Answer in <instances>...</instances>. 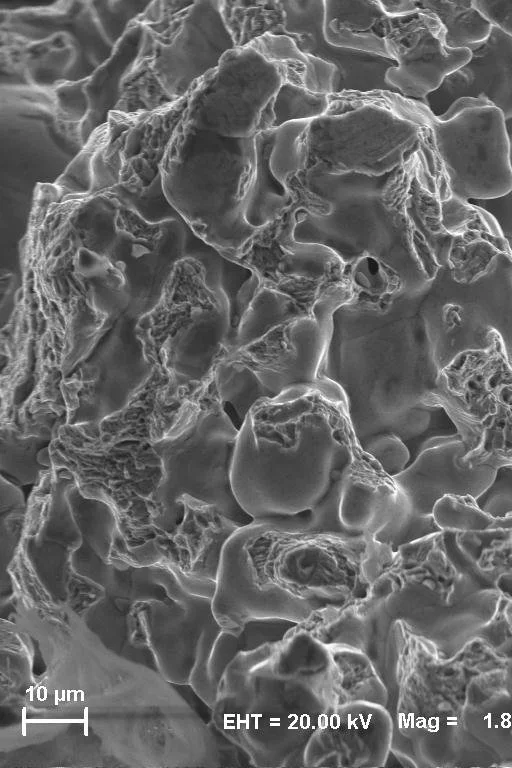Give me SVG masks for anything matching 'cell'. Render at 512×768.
Masks as SVG:
<instances>
[{"instance_id":"cell-27","label":"cell","mask_w":512,"mask_h":768,"mask_svg":"<svg viewBox=\"0 0 512 768\" xmlns=\"http://www.w3.org/2000/svg\"><path fill=\"white\" fill-rule=\"evenodd\" d=\"M310 122H291L274 129L270 166L275 177L287 185L290 177L306 168V131Z\"/></svg>"},{"instance_id":"cell-25","label":"cell","mask_w":512,"mask_h":768,"mask_svg":"<svg viewBox=\"0 0 512 768\" xmlns=\"http://www.w3.org/2000/svg\"><path fill=\"white\" fill-rule=\"evenodd\" d=\"M48 435L18 438L13 432L2 431L1 475L8 474L15 484H29L38 479L41 466L37 462L38 451L49 442Z\"/></svg>"},{"instance_id":"cell-2","label":"cell","mask_w":512,"mask_h":768,"mask_svg":"<svg viewBox=\"0 0 512 768\" xmlns=\"http://www.w3.org/2000/svg\"><path fill=\"white\" fill-rule=\"evenodd\" d=\"M394 554L365 535L253 522L224 544L213 612L233 634L261 618L310 629L363 599Z\"/></svg>"},{"instance_id":"cell-24","label":"cell","mask_w":512,"mask_h":768,"mask_svg":"<svg viewBox=\"0 0 512 768\" xmlns=\"http://www.w3.org/2000/svg\"><path fill=\"white\" fill-rule=\"evenodd\" d=\"M330 107V96L311 92L301 85L283 81L278 88L271 109V129L291 122H311L324 116Z\"/></svg>"},{"instance_id":"cell-28","label":"cell","mask_w":512,"mask_h":768,"mask_svg":"<svg viewBox=\"0 0 512 768\" xmlns=\"http://www.w3.org/2000/svg\"><path fill=\"white\" fill-rule=\"evenodd\" d=\"M249 47L257 51L268 62L283 69L284 80L302 85L307 64V54L287 34L267 33L252 41Z\"/></svg>"},{"instance_id":"cell-32","label":"cell","mask_w":512,"mask_h":768,"mask_svg":"<svg viewBox=\"0 0 512 768\" xmlns=\"http://www.w3.org/2000/svg\"><path fill=\"white\" fill-rule=\"evenodd\" d=\"M512 165V147H511ZM489 212L499 224L508 242H512V189L502 197L491 200H468Z\"/></svg>"},{"instance_id":"cell-8","label":"cell","mask_w":512,"mask_h":768,"mask_svg":"<svg viewBox=\"0 0 512 768\" xmlns=\"http://www.w3.org/2000/svg\"><path fill=\"white\" fill-rule=\"evenodd\" d=\"M188 412L180 432L154 444L163 471L153 494L154 521L163 529H173L182 514L179 500L188 496L239 528L252 524L253 518L236 498L231 479L240 429L225 410L215 385L212 398Z\"/></svg>"},{"instance_id":"cell-10","label":"cell","mask_w":512,"mask_h":768,"mask_svg":"<svg viewBox=\"0 0 512 768\" xmlns=\"http://www.w3.org/2000/svg\"><path fill=\"white\" fill-rule=\"evenodd\" d=\"M197 264L192 258L177 261L158 301L136 327L146 362L160 361L180 383L207 381L214 370V345L208 341L215 305Z\"/></svg>"},{"instance_id":"cell-11","label":"cell","mask_w":512,"mask_h":768,"mask_svg":"<svg viewBox=\"0 0 512 768\" xmlns=\"http://www.w3.org/2000/svg\"><path fill=\"white\" fill-rule=\"evenodd\" d=\"M425 291L421 314L440 371L464 351L487 348L492 329L512 358V255L472 284L454 282L442 267Z\"/></svg>"},{"instance_id":"cell-14","label":"cell","mask_w":512,"mask_h":768,"mask_svg":"<svg viewBox=\"0 0 512 768\" xmlns=\"http://www.w3.org/2000/svg\"><path fill=\"white\" fill-rule=\"evenodd\" d=\"M186 105L187 96L152 111L109 114L103 157L129 193L147 197L163 191L161 164Z\"/></svg>"},{"instance_id":"cell-23","label":"cell","mask_w":512,"mask_h":768,"mask_svg":"<svg viewBox=\"0 0 512 768\" xmlns=\"http://www.w3.org/2000/svg\"><path fill=\"white\" fill-rule=\"evenodd\" d=\"M220 6L237 47L248 46L267 33L284 32L281 1H220Z\"/></svg>"},{"instance_id":"cell-30","label":"cell","mask_w":512,"mask_h":768,"mask_svg":"<svg viewBox=\"0 0 512 768\" xmlns=\"http://www.w3.org/2000/svg\"><path fill=\"white\" fill-rule=\"evenodd\" d=\"M324 35L334 46L389 57L385 39L377 34H355L345 29L324 27Z\"/></svg>"},{"instance_id":"cell-19","label":"cell","mask_w":512,"mask_h":768,"mask_svg":"<svg viewBox=\"0 0 512 768\" xmlns=\"http://www.w3.org/2000/svg\"><path fill=\"white\" fill-rule=\"evenodd\" d=\"M469 60L450 73L422 102L435 116L458 100L484 98L505 118L512 116V37L492 27L489 37L470 50Z\"/></svg>"},{"instance_id":"cell-16","label":"cell","mask_w":512,"mask_h":768,"mask_svg":"<svg viewBox=\"0 0 512 768\" xmlns=\"http://www.w3.org/2000/svg\"><path fill=\"white\" fill-rule=\"evenodd\" d=\"M393 724L383 705L356 701L335 704L305 751V767H385Z\"/></svg>"},{"instance_id":"cell-29","label":"cell","mask_w":512,"mask_h":768,"mask_svg":"<svg viewBox=\"0 0 512 768\" xmlns=\"http://www.w3.org/2000/svg\"><path fill=\"white\" fill-rule=\"evenodd\" d=\"M361 446L392 477L401 473L411 464V454L408 447L394 434L373 436L364 441Z\"/></svg>"},{"instance_id":"cell-15","label":"cell","mask_w":512,"mask_h":768,"mask_svg":"<svg viewBox=\"0 0 512 768\" xmlns=\"http://www.w3.org/2000/svg\"><path fill=\"white\" fill-rule=\"evenodd\" d=\"M381 37L385 39L389 57L396 62V66L386 72L385 80L412 100L421 101L435 91L471 56L468 49L449 48L438 18L420 8L408 15L388 17Z\"/></svg>"},{"instance_id":"cell-34","label":"cell","mask_w":512,"mask_h":768,"mask_svg":"<svg viewBox=\"0 0 512 768\" xmlns=\"http://www.w3.org/2000/svg\"><path fill=\"white\" fill-rule=\"evenodd\" d=\"M384 13L389 18L400 17L416 12L419 8L416 1L396 0V1H379Z\"/></svg>"},{"instance_id":"cell-36","label":"cell","mask_w":512,"mask_h":768,"mask_svg":"<svg viewBox=\"0 0 512 768\" xmlns=\"http://www.w3.org/2000/svg\"><path fill=\"white\" fill-rule=\"evenodd\" d=\"M510 250L512 252V242H509Z\"/></svg>"},{"instance_id":"cell-4","label":"cell","mask_w":512,"mask_h":768,"mask_svg":"<svg viewBox=\"0 0 512 768\" xmlns=\"http://www.w3.org/2000/svg\"><path fill=\"white\" fill-rule=\"evenodd\" d=\"M335 704L330 649L299 625L231 661L217 687L214 721L251 766L305 767L308 743Z\"/></svg>"},{"instance_id":"cell-7","label":"cell","mask_w":512,"mask_h":768,"mask_svg":"<svg viewBox=\"0 0 512 768\" xmlns=\"http://www.w3.org/2000/svg\"><path fill=\"white\" fill-rule=\"evenodd\" d=\"M428 113L422 102L397 93L333 94L328 112L307 128L305 169L389 173L418 149Z\"/></svg>"},{"instance_id":"cell-35","label":"cell","mask_w":512,"mask_h":768,"mask_svg":"<svg viewBox=\"0 0 512 768\" xmlns=\"http://www.w3.org/2000/svg\"><path fill=\"white\" fill-rule=\"evenodd\" d=\"M505 127L510 145L512 147V116L505 118Z\"/></svg>"},{"instance_id":"cell-17","label":"cell","mask_w":512,"mask_h":768,"mask_svg":"<svg viewBox=\"0 0 512 768\" xmlns=\"http://www.w3.org/2000/svg\"><path fill=\"white\" fill-rule=\"evenodd\" d=\"M467 447L458 435L431 439L413 462L394 476L414 512L433 515L445 496L478 498L492 483L496 468L470 466L464 461Z\"/></svg>"},{"instance_id":"cell-13","label":"cell","mask_w":512,"mask_h":768,"mask_svg":"<svg viewBox=\"0 0 512 768\" xmlns=\"http://www.w3.org/2000/svg\"><path fill=\"white\" fill-rule=\"evenodd\" d=\"M0 118L8 165L21 171L58 179L86 144L81 124L69 119L43 89L1 84Z\"/></svg>"},{"instance_id":"cell-5","label":"cell","mask_w":512,"mask_h":768,"mask_svg":"<svg viewBox=\"0 0 512 768\" xmlns=\"http://www.w3.org/2000/svg\"><path fill=\"white\" fill-rule=\"evenodd\" d=\"M137 20L143 39L124 91L138 110L152 111L186 97L237 48L220 1H152Z\"/></svg>"},{"instance_id":"cell-18","label":"cell","mask_w":512,"mask_h":768,"mask_svg":"<svg viewBox=\"0 0 512 768\" xmlns=\"http://www.w3.org/2000/svg\"><path fill=\"white\" fill-rule=\"evenodd\" d=\"M284 32L305 54L320 57L337 67L334 94L387 91L400 94L387 84L385 75L396 62L385 55L351 50L328 43L324 35V1H281ZM401 95V94H400Z\"/></svg>"},{"instance_id":"cell-21","label":"cell","mask_w":512,"mask_h":768,"mask_svg":"<svg viewBox=\"0 0 512 768\" xmlns=\"http://www.w3.org/2000/svg\"><path fill=\"white\" fill-rule=\"evenodd\" d=\"M327 646L336 668V704L363 701L386 707L388 690L370 658L348 646Z\"/></svg>"},{"instance_id":"cell-6","label":"cell","mask_w":512,"mask_h":768,"mask_svg":"<svg viewBox=\"0 0 512 768\" xmlns=\"http://www.w3.org/2000/svg\"><path fill=\"white\" fill-rule=\"evenodd\" d=\"M254 163V137H223L181 117L161 164L163 190L188 228L220 245L252 229L243 202Z\"/></svg>"},{"instance_id":"cell-1","label":"cell","mask_w":512,"mask_h":768,"mask_svg":"<svg viewBox=\"0 0 512 768\" xmlns=\"http://www.w3.org/2000/svg\"><path fill=\"white\" fill-rule=\"evenodd\" d=\"M370 455L342 390L321 379L251 407L239 430L232 486L254 522L351 534L339 517L341 490Z\"/></svg>"},{"instance_id":"cell-33","label":"cell","mask_w":512,"mask_h":768,"mask_svg":"<svg viewBox=\"0 0 512 768\" xmlns=\"http://www.w3.org/2000/svg\"><path fill=\"white\" fill-rule=\"evenodd\" d=\"M473 4L493 27L512 37V1L476 0Z\"/></svg>"},{"instance_id":"cell-20","label":"cell","mask_w":512,"mask_h":768,"mask_svg":"<svg viewBox=\"0 0 512 768\" xmlns=\"http://www.w3.org/2000/svg\"><path fill=\"white\" fill-rule=\"evenodd\" d=\"M274 139V129L261 131L254 136L255 163L243 202V217L250 227L271 221L293 204L287 185L281 183L271 170L270 156Z\"/></svg>"},{"instance_id":"cell-22","label":"cell","mask_w":512,"mask_h":768,"mask_svg":"<svg viewBox=\"0 0 512 768\" xmlns=\"http://www.w3.org/2000/svg\"><path fill=\"white\" fill-rule=\"evenodd\" d=\"M420 9L434 14L445 30V42L451 49H468L482 44L492 25L474 6L473 1L420 0Z\"/></svg>"},{"instance_id":"cell-12","label":"cell","mask_w":512,"mask_h":768,"mask_svg":"<svg viewBox=\"0 0 512 768\" xmlns=\"http://www.w3.org/2000/svg\"><path fill=\"white\" fill-rule=\"evenodd\" d=\"M283 81L282 67L249 46L237 47L195 83L182 119L223 137H254L271 129V103Z\"/></svg>"},{"instance_id":"cell-31","label":"cell","mask_w":512,"mask_h":768,"mask_svg":"<svg viewBox=\"0 0 512 768\" xmlns=\"http://www.w3.org/2000/svg\"><path fill=\"white\" fill-rule=\"evenodd\" d=\"M338 70L332 63L307 54V64L302 78V86L307 90L331 96L334 94Z\"/></svg>"},{"instance_id":"cell-3","label":"cell","mask_w":512,"mask_h":768,"mask_svg":"<svg viewBox=\"0 0 512 768\" xmlns=\"http://www.w3.org/2000/svg\"><path fill=\"white\" fill-rule=\"evenodd\" d=\"M149 2L57 1L0 9L2 84L53 94L86 142L108 121L138 55Z\"/></svg>"},{"instance_id":"cell-9","label":"cell","mask_w":512,"mask_h":768,"mask_svg":"<svg viewBox=\"0 0 512 768\" xmlns=\"http://www.w3.org/2000/svg\"><path fill=\"white\" fill-rule=\"evenodd\" d=\"M419 148L431 173H442L463 200L496 199L512 189L505 117L487 99H460L440 117L429 111Z\"/></svg>"},{"instance_id":"cell-26","label":"cell","mask_w":512,"mask_h":768,"mask_svg":"<svg viewBox=\"0 0 512 768\" xmlns=\"http://www.w3.org/2000/svg\"><path fill=\"white\" fill-rule=\"evenodd\" d=\"M379 1L324 0L325 27L345 29L355 34L381 36L387 19Z\"/></svg>"}]
</instances>
